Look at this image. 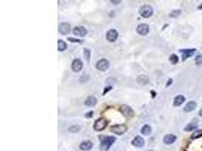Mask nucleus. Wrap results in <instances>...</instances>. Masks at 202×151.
I'll use <instances>...</instances> for the list:
<instances>
[{"instance_id":"nucleus-20","label":"nucleus","mask_w":202,"mask_h":151,"mask_svg":"<svg viewBox=\"0 0 202 151\" xmlns=\"http://www.w3.org/2000/svg\"><path fill=\"white\" fill-rule=\"evenodd\" d=\"M151 132V128L149 125H145L141 128V133L144 135H149Z\"/></svg>"},{"instance_id":"nucleus-10","label":"nucleus","mask_w":202,"mask_h":151,"mask_svg":"<svg viewBox=\"0 0 202 151\" xmlns=\"http://www.w3.org/2000/svg\"><path fill=\"white\" fill-rule=\"evenodd\" d=\"M136 31L141 36H146L149 32V26L148 24H141L137 26Z\"/></svg>"},{"instance_id":"nucleus-26","label":"nucleus","mask_w":202,"mask_h":151,"mask_svg":"<svg viewBox=\"0 0 202 151\" xmlns=\"http://www.w3.org/2000/svg\"><path fill=\"white\" fill-rule=\"evenodd\" d=\"M180 14H181L180 10H174V11H173L170 14V17H178L179 15H180Z\"/></svg>"},{"instance_id":"nucleus-11","label":"nucleus","mask_w":202,"mask_h":151,"mask_svg":"<svg viewBox=\"0 0 202 151\" xmlns=\"http://www.w3.org/2000/svg\"><path fill=\"white\" fill-rule=\"evenodd\" d=\"M58 31L62 35L68 34L71 31V25L68 23H61L58 26Z\"/></svg>"},{"instance_id":"nucleus-14","label":"nucleus","mask_w":202,"mask_h":151,"mask_svg":"<svg viewBox=\"0 0 202 151\" xmlns=\"http://www.w3.org/2000/svg\"><path fill=\"white\" fill-rule=\"evenodd\" d=\"M132 144L136 147H142L145 144V140L141 136H136L132 141Z\"/></svg>"},{"instance_id":"nucleus-8","label":"nucleus","mask_w":202,"mask_h":151,"mask_svg":"<svg viewBox=\"0 0 202 151\" xmlns=\"http://www.w3.org/2000/svg\"><path fill=\"white\" fill-rule=\"evenodd\" d=\"M83 64L80 59H74L72 62V64H71V69L76 73L80 72L83 69Z\"/></svg>"},{"instance_id":"nucleus-27","label":"nucleus","mask_w":202,"mask_h":151,"mask_svg":"<svg viewBox=\"0 0 202 151\" xmlns=\"http://www.w3.org/2000/svg\"><path fill=\"white\" fill-rule=\"evenodd\" d=\"M84 56H85L87 61H89V58H90V51H89L88 48H85V49H84Z\"/></svg>"},{"instance_id":"nucleus-32","label":"nucleus","mask_w":202,"mask_h":151,"mask_svg":"<svg viewBox=\"0 0 202 151\" xmlns=\"http://www.w3.org/2000/svg\"><path fill=\"white\" fill-rule=\"evenodd\" d=\"M111 2H113V4H118V3H121V1H111Z\"/></svg>"},{"instance_id":"nucleus-16","label":"nucleus","mask_w":202,"mask_h":151,"mask_svg":"<svg viewBox=\"0 0 202 151\" xmlns=\"http://www.w3.org/2000/svg\"><path fill=\"white\" fill-rule=\"evenodd\" d=\"M93 147V144L90 140H86V141H83L80 144V148L83 151H88L90 150Z\"/></svg>"},{"instance_id":"nucleus-28","label":"nucleus","mask_w":202,"mask_h":151,"mask_svg":"<svg viewBox=\"0 0 202 151\" xmlns=\"http://www.w3.org/2000/svg\"><path fill=\"white\" fill-rule=\"evenodd\" d=\"M195 63L197 65L202 64V55H198L195 58Z\"/></svg>"},{"instance_id":"nucleus-25","label":"nucleus","mask_w":202,"mask_h":151,"mask_svg":"<svg viewBox=\"0 0 202 151\" xmlns=\"http://www.w3.org/2000/svg\"><path fill=\"white\" fill-rule=\"evenodd\" d=\"M80 130V126L79 125H74L69 128V131L71 132H77Z\"/></svg>"},{"instance_id":"nucleus-34","label":"nucleus","mask_w":202,"mask_h":151,"mask_svg":"<svg viewBox=\"0 0 202 151\" xmlns=\"http://www.w3.org/2000/svg\"><path fill=\"white\" fill-rule=\"evenodd\" d=\"M151 151H154V150H151Z\"/></svg>"},{"instance_id":"nucleus-17","label":"nucleus","mask_w":202,"mask_h":151,"mask_svg":"<svg viewBox=\"0 0 202 151\" xmlns=\"http://www.w3.org/2000/svg\"><path fill=\"white\" fill-rule=\"evenodd\" d=\"M185 97L183 95H177L174 98V101H173V105H174V107H179V106L182 105L185 102Z\"/></svg>"},{"instance_id":"nucleus-3","label":"nucleus","mask_w":202,"mask_h":151,"mask_svg":"<svg viewBox=\"0 0 202 151\" xmlns=\"http://www.w3.org/2000/svg\"><path fill=\"white\" fill-rule=\"evenodd\" d=\"M110 130H111V132L114 133L115 134L121 135V134H124L125 132H127V125H124V124H119V125H114L111 126Z\"/></svg>"},{"instance_id":"nucleus-2","label":"nucleus","mask_w":202,"mask_h":151,"mask_svg":"<svg viewBox=\"0 0 202 151\" xmlns=\"http://www.w3.org/2000/svg\"><path fill=\"white\" fill-rule=\"evenodd\" d=\"M107 125H108V121H107V119L103 118V117H101V118H99V119H98L95 122L93 128L95 131H97V132H101V131L104 130L107 127Z\"/></svg>"},{"instance_id":"nucleus-13","label":"nucleus","mask_w":202,"mask_h":151,"mask_svg":"<svg viewBox=\"0 0 202 151\" xmlns=\"http://www.w3.org/2000/svg\"><path fill=\"white\" fill-rule=\"evenodd\" d=\"M176 136L175 134H166L164 137H163V142L166 144H172L173 143L176 141Z\"/></svg>"},{"instance_id":"nucleus-18","label":"nucleus","mask_w":202,"mask_h":151,"mask_svg":"<svg viewBox=\"0 0 202 151\" xmlns=\"http://www.w3.org/2000/svg\"><path fill=\"white\" fill-rule=\"evenodd\" d=\"M97 104V99L94 96H89L85 101V104L87 107H94Z\"/></svg>"},{"instance_id":"nucleus-15","label":"nucleus","mask_w":202,"mask_h":151,"mask_svg":"<svg viewBox=\"0 0 202 151\" xmlns=\"http://www.w3.org/2000/svg\"><path fill=\"white\" fill-rule=\"evenodd\" d=\"M196 107H197V103L195 101H189L187 104H185V106L183 108V110L185 113H190L191 111H193L194 110H195Z\"/></svg>"},{"instance_id":"nucleus-6","label":"nucleus","mask_w":202,"mask_h":151,"mask_svg":"<svg viewBox=\"0 0 202 151\" xmlns=\"http://www.w3.org/2000/svg\"><path fill=\"white\" fill-rule=\"evenodd\" d=\"M110 67V63L108 60L103 58L99 60L97 62L95 67L97 70H99V71H105L109 68Z\"/></svg>"},{"instance_id":"nucleus-5","label":"nucleus","mask_w":202,"mask_h":151,"mask_svg":"<svg viewBox=\"0 0 202 151\" xmlns=\"http://www.w3.org/2000/svg\"><path fill=\"white\" fill-rule=\"evenodd\" d=\"M119 110L127 118H132L134 116L133 110L128 105H122Z\"/></svg>"},{"instance_id":"nucleus-31","label":"nucleus","mask_w":202,"mask_h":151,"mask_svg":"<svg viewBox=\"0 0 202 151\" xmlns=\"http://www.w3.org/2000/svg\"><path fill=\"white\" fill-rule=\"evenodd\" d=\"M172 82H173V79H170L168 80V82H167V86H169L170 84H172Z\"/></svg>"},{"instance_id":"nucleus-7","label":"nucleus","mask_w":202,"mask_h":151,"mask_svg":"<svg viewBox=\"0 0 202 151\" xmlns=\"http://www.w3.org/2000/svg\"><path fill=\"white\" fill-rule=\"evenodd\" d=\"M179 52L182 53V59L183 61L187 60L189 58H191V56H193L195 52H196V49L195 48H188V49H180Z\"/></svg>"},{"instance_id":"nucleus-29","label":"nucleus","mask_w":202,"mask_h":151,"mask_svg":"<svg viewBox=\"0 0 202 151\" xmlns=\"http://www.w3.org/2000/svg\"><path fill=\"white\" fill-rule=\"evenodd\" d=\"M68 39L69 41L73 42H81V41H80V39H73V38H68V39Z\"/></svg>"},{"instance_id":"nucleus-19","label":"nucleus","mask_w":202,"mask_h":151,"mask_svg":"<svg viewBox=\"0 0 202 151\" xmlns=\"http://www.w3.org/2000/svg\"><path fill=\"white\" fill-rule=\"evenodd\" d=\"M136 82L140 85H146L148 83V78L146 76L141 75L139 76H138L136 79Z\"/></svg>"},{"instance_id":"nucleus-12","label":"nucleus","mask_w":202,"mask_h":151,"mask_svg":"<svg viewBox=\"0 0 202 151\" xmlns=\"http://www.w3.org/2000/svg\"><path fill=\"white\" fill-rule=\"evenodd\" d=\"M117 36H118V32L116 30H114V29L108 30L107 35H106V38L108 39V41L111 42L115 41L117 39Z\"/></svg>"},{"instance_id":"nucleus-23","label":"nucleus","mask_w":202,"mask_h":151,"mask_svg":"<svg viewBox=\"0 0 202 151\" xmlns=\"http://www.w3.org/2000/svg\"><path fill=\"white\" fill-rule=\"evenodd\" d=\"M201 137H202V130L198 129L196 130L195 132H193V134H191V138L195 140V139H198V138H201Z\"/></svg>"},{"instance_id":"nucleus-33","label":"nucleus","mask_w":202,"mask_h":151,"mask_svg":"<svg viewBox=\"0 0 202 151\" xmlns=\"http://www.w3.org/2000/svg\"><path fill=\"white\" fill-rule=\"evenodd\" d=\"M199 116L202 117V108L200 110V111H199Z\"/></svg>"},{"instance_id":"nucleus-22","label":"nucleus","mask_w":202,"mask_h":151,"mask_svg":"<svg viewBox=\"0 0 202 151\" xmlns=\"http://www.w3.org/2000/svg\"><path fill=\"white\" fill-rule=\"evenodd\" d=\"M58 49L59 52H63L67 49V44L63 40H58Z\"/></svg>"},{"instance_id":"nucleus-24","label":"nucleus","mask_w":202,"mask_h":151,"mask_svg":"<svg viewBox=\"0 0 202 151\" xmlns=\"http://www.w3.org/2000/svg\"><path fill=\"white\" fill-rule=\"evenodd\" d=\"M169 60H170V61L171 62V64L173 65L176 64L179 62L178 56H177V55L175 54H171V55L170 56V58H169Z\"/></svg>"},{"instance_id":"nucleus-1","label":"nucleus","mask_w":202,"mask_h":151,"mask_svg":"<svg viewBox=\"0 0 202 151\" xmlns=\"http://www.w3.org/2000/svg\"><path fill=\"white\" fill-rule=\"evenodd\" d=\"M99 139L101 140L100 147L101 150L105 151H108L111 145L116 141V138L114 136H101Z\"/></svg>"},{"instance_id":"nucleus-4","label":"nucleus","mask_w":202,"mask_h":151,"mask_svg":"<svg viewBox=\"0 0 202 151\" xmlns=\"http://www.w3.org/2000/svg\"><path fill=\"white\" fill-rule=\"evenodd\" d=\"M154 13L152 7L148 5H142L139 9V14L142 17H145V18H148V17H151Z\"/></svg>"},{"instance_id":"nucleus-9","label":"nucleus","mask_w":202,"mask_h":151,"mask_svg":"<svg viewBox=\"0 0 202 151\" xmlns=\"http://www.w3.org/2000/svg\"><path fill=\"white\" fill-rule=\"evenodd\" d=\"M73 33L75 36H77L84 37L86 36V34H87V30L83 26H75L73 29Z\"/></svg>"},{"instance_id":"nucleus-30","label":"nucleus","mask_w":202,"mask_h":151,"mask_svg":"<svg viewBox=\"0 0 202 151\" xmlns=\"http://www.w3.org/2000/svg\"><path fill=\"white\" fill-rule=\"evenodd\" d=\"M93 111H89L88 113H86V117L89 119V118H91V117H93Z\"/></svg>"},{"instance_id":"nucleus-21","label":"nucleus","mask_w":202,"mask_h":151,"mask_svg":"<svg viewBox=\"0 0 202 151\" xmlns=\"http://www.w3.org/2000/svg\"><path fill=\"white\" fill-rule=\"evenodd\" d=\"M197 128H198V125H197V123H189V124H188V125L185 126V128H184V130H185V132H191V131H193V130L196 129Z\"/></svg>"}]
</instances>
